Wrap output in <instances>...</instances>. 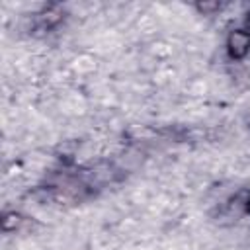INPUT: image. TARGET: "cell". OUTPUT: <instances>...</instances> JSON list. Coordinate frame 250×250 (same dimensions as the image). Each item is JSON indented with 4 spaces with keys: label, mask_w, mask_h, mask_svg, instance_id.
<instances>
[{
    "label": "cell",
    "mask_w": 250,
    "mask_h": 250,
    "mask_svg": "<svg viewBox=\"0 0 250 250\" xmlns=\"http://www.w3.org/2000/svg\"><path fill=\"white\" fill-rule=\"evenodd\" d=\"M250 47V33L246 31H232L229 37V51L232 57H244Z\"/></svg>",
    "instance_id": "1"
}]
</instances>
